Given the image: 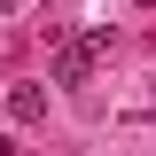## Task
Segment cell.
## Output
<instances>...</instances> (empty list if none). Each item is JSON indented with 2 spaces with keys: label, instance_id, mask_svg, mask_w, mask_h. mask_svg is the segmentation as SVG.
<instances>
[{
  "label": "cell",
  "instance_id": "obj_1",
  "mask_svg": "<svg viewBox=\"0 0 156 156\" xmlns=\"http://www.w3.org/2000/svg\"><path fill=\"white\" fill-rule=\"evenodd\" d=\"M101 55H109V31H101V23H94V31H70L55 47V86H86Z\"/></svg>",
  "mask_w": 156,
  "mask_h": 156
},
{
  "label": "cell",
  "instance_id": "obj_2",
  "mask_svg": "<svg viewBox=\"0 0 156 156\" xmlns=\"http://www.w3.org/2000/svg\"><path fill=\"white\" fill-rule=\"evenodd\" d=\"M8 117H16V125H39V117H47V94H39V86H8Z\"/></svg>",
  "mask_w": 156,
  "mask_h": 156
}]
</instances>
